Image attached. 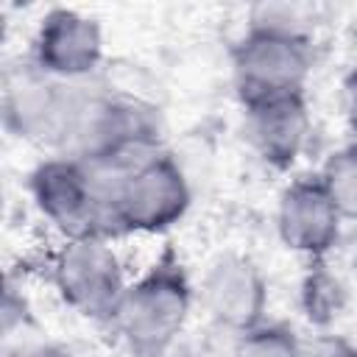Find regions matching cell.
I'll use <instances>...</instances> for the list:
<instances>
[{
  "instance_id": "obj_1",
  "label": "cell",
  "mask_w": 357,
  "mask_h": 357,
  "mask_svg": "<svg viewBox=\"0 0 357 357\" xmlns=\"http://www.w3.org/2000/svg\"><path fill=\"white\" fill-rule=\"evenodd\" d=\"M103 206V237L162 234L181 223L192 206V181L167 148L131 167L89 165Z\"/></svg>"
},
{
  "instance_id": "obj_2",
  "label": "cell",
  "mask_w": 357,
  "mask_h": 357,
  "mask_svg": "<svg viewBox=\"0 0 357 357\" xmlns=\"http://www.w3.org/2000/svg\"><path fill=\"white\" fill-rule=\"evenodd\" d=\"M165 114L137 89L112 86L100 75L89 84L64 156L86 165L131 167L165 151Z\"/></svg>"
},
{
  "instance_id": "obj_3",
  "label": "cell",
  "mask_w": 357,
  "mask_h": 357,
  "mask_svg": "<svg viewBox=\"0 0 357 357\" xmlns=\"http://www.w3.org/2000/svg\"><path fill=\"white\" fill-rule=\"evenodd\" d=\"M195 301V284L181 254L165 245L153 262L128 282L112 332L131 357H167L178 346Z\"/></svg>"
},
{
  "instance_id": "obj_4",
  "label": "cell",
  "mask_w": 357,
  "mask_h": 357,
  "mask_svg": "<svg viewBox=\"0 0 357 357\" xmlns=\"http://www.w3.org/2000/svg\"><path fill=\"white\" fill-rule=\"evenodd\" d=\"M92 81H59L22 61L3 78L6 131L50 153H64Z\"/></svg>"
},
{
  "instance_id": "obj_5",
  "label": "cell",
  "mask_w": 357,
  "mask_h": 357,
  "mask_svg": "<svg viewBox=\"0 0 357 357\" xmlns=\"http://www.w3.org/2000/svg\"><path fill=\"white\" fill-rule=\"evenodd\" d=\"M47 276L59 298L81 318L112 326L128 287L126 265L106 237L59 240L47 259Z\"/></svg>"
},
{
  "instance_id": "obj_6",
  "label": "cell",
  "mask_w": 357,
  "mask_h": 357,
  "mask_svg": "<svg viewBox=\"0 0 357 357\" xmlns=\"http://www.w3.org/2000/svg\"><path fill=\"white\" fill-rule=\"evenodd\" d=\"M312 67V36L245 28V33L231 45V81L243 109L307 92Z\"/></svg>"
},
{
  "instance_id": "obj_7",
  "label": "cell",
  "mask_w": 357,
  "mask_h": 357,
  "mask_svg": "<svg viewBox=\"0 0 357 357\" xmlns=\"http://www.w3.org/2000/svg\"><path fill=\"white\" fill-rule=\"evenodd\" d=\"M28 192L36 212L70 237H103V206L95 173L86 162L64 153L45 156L28 176Z\"/></svg>"
},
{
  "instance_id": "obj_8",
  "label": "cell",
  "mask_w": 357,
  "mask_h": 357,
  "mask_svg": "<svg viewBox=\"0 0 357 357\" xmlns=\"http://www.w3.org/2000/svg\"><path fill=\"white\" fill-rule=\"evenodd\" d=\"M195 296L209 324L234 337L268 321V279L248 254L223 251L209 259Z\"/></svg>"
},
{
  "instance_id": "obj_9",
  "label": "cell",
  "mask_w": 357,
  "mask_h": 357,
  "mask_svg": "<svg viewBox=\"0 0 357 357\" xmlns=\"http://www.w3.org/2000/svg\"><path fill=\"white\" fill-rule=\"evenodd\" d=\"M103 28L95 17L53 6L42 14L28 61L59 81H92L103 67Z\"/></svg>"
},
{
  "instance_id": "obj_10",
  "label": "cell",
  "mask_w": 357,
  "mask_h": 357,
  "mask_svg": "<svg viewBox=\"0 0 357 357\" xmlns=\"http://www.w3.org/2000/svg\"><path fill=\"white\" fill-rule=\"evenodd\" d=\"M343 215L318 176L293 178L276 204V234L282 245L307 262L329 259L343 240Z\"/></svg>"
},
{
  "instance_id": "obj_11",
  "label": "cell",
  "mask_w": 357,
  "mask_h": 357,
  "mask_svg": "<svg viewBox=\"0 0 357 357\" xmlns=\"http://www.w3.org/2000/svg\"><path fill=\"white\" fill-rule=\"evenodd\" d=\"M245 112V139L254 153L273 170H287L304 153L312 134L307 92L273 98Z\"/></svg>"
},
{
  "instance_id": "obj_12",
  "label": "cell",
  "mask_w": 357,
  "mask_h": 357,
  "mask_svg": "<svg viewBox=\"0 0 357 357\" xmlns=\"http://www.w3.org/2000/svg\"><path fill=\"white\" fill-rule=\"evenodd\" d=\"M298 307L304 318L326 332L349 307V284L337 271L329 268L326 259L321 262H307V271L298 284Z\"/></svg>"
},
{
  "instance_id": "obj_13",
  "label": "cell",
  "mask_w": 357,
  "mask_h": 357,
  "mask_svg": "<svg viewBox=\"0 0 357 357\" xmlns=\"http://www.w3.org/2000/svg\"><path fill=\"white\" fill-rule=\"evenodd\" d=\"M346 223L357 220V139L332 151L315 173Z\"/></svg>"
},
{
  "instance_id": "obj_14",
  "label": "cell",
  "mask_w": 357,
  "mask_h": 357,
  "mask_svg": "<svg viewBox=\"0 0 357 357\" xmlns=\"http://www.w3.org/2000/svg\"><path fill=\"white\" fill-rule=\"evenodd\" d=\"M229 357H301V337L287 324L262 321L234 337Z\"/></svg>"
},
{
  "instance_id": "obj_15",
  "label": "cell",
  "mask_w": 357,
  "mask_h": 357,
  "mask_svg": "<svg viewBox=\"0 0 357 357\" xmlns=\"http://www.w3.org/2000/svg\"><path fill=\"white\" fill-rule=\"evenodd\" d=\"M245 28H265V31L312 36L310 33V22L304 17V8L301 6H290V3H259V6H254L251 14H248V25Z\"/></svg>"
},
{
  "instance_id": "obj_16",
  "label": "cell",
  "mask_w": 357,
  "mask_h": 357,
  "mask_svg": "<svg viewBox=\"0 0 357 357\" xmlns=\"http://www.w3.org/2000/svg\"><path fill=\"white\" fill-rule=\"evenodd\" d=\"M301 357H357V343L343 335L318 332L312 337H301Z\"/></svg>"
},
{
  "instance_id": "obj_17",
  "label": "cell",
  "mask_w": 357,
  "mask_h": 357,
  "mask_svg": "<svg viewBox=\"0 0 357 357\" xmlns=\"http://www.w3.org/2000/svg\"><path fill=\"white\" fill-rule=\"evenodd\" d=\"M3 335L6 337H11L14 335V329L20 326H25L28 324V307H25V298H22V293H17V287H11V284H6V293H3Z\"/></svg>"
},
{
  "instance_id": "obj_18",
  "label": "cell",
  "mask_w": 357,
  "mask_h": 357,
  "mask_svg": "<svg viewBox=\"0 0 357 357\" xmlns=\"http://www.w3.org/2000/svg\"><path fill=\"white\" fill-rule=\"evenodd\" d=\"M340 109L349 131L357 137V67H351L340 81Z\"/></svg>"
},
{
  "instance_id": "obj_19",
  "label": "cell",
  "mask_w": 357,
  "mask_h": 357,
  "mask_svg": "<svg viewBox=\"0 0 357 357\" xmlns=\"http://www.w3.org/2000/svg\"><path fill=\"white\" fill-rule=\"evenodd\" d=\"M6 357H73V354H70V351H64L61 346L39 343V346H22L20 351H8Z\"/></svg>"
},
{
  "instance_id": "obj_20",
  "label": "cell",
  "mask_w": 357,
  "mask_h": 357,
  "mask_svg": "<svg viewBox=\"0 0 357 357\" xmlns=\"http://www.w3.org/2000/svg\"><path fill=\"white\" fill-rule=\"evenodd\" d=\"M351 226H354V229H351V240H354V254H357V220H354Z\"/></svg>"
}]
</instances>
